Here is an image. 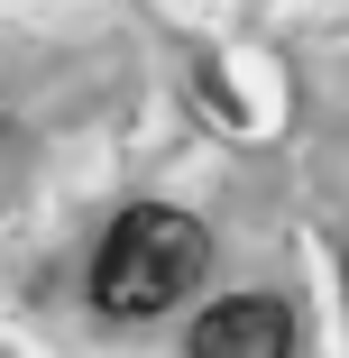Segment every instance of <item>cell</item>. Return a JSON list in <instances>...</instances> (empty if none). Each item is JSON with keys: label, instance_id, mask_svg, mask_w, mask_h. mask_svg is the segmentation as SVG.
<instances>
[{"label": "cell", "instance_id": "cell-1", "mask_svg": "<svg viewBox=\"0 0 349 358\" xmlns=\"http://www.w3.org/2000/svg\"><path fill=\"white\" fill-rule=\"evenodd\" d=\"M202 266H212V239H202L193 211H166V202H138L111 221L101 257H92V303L111 322H148V313H175Z\"/></svg>", "mask_w": 349, "mask_h": 358}, {"label": "cell", "instance_id": "cell-2", "mask_svg": "<svg viewBox=\"0 0 349 358\" xmlns=\"http://www.w3.org/2000/svg\"><path fill=\"white\" fill-rule=\"evenodd\" d=\"M193 358H294V313L276 294H221L193 322Z\"/></svg>", "mask_w": 349, "mask_h": 358}]
</instances>
